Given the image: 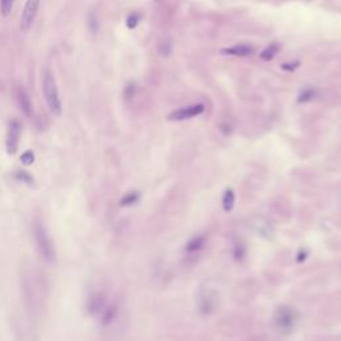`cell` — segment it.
Masks as SVG:
<instances>
[{"instance_id": "obj_1", "label": "cell", "mask_w": 341, "mask_h": 341, "mask_svg": "<svg viewBox=\"0 0 341 341\" xmlns=\"http://www.w3.org/2000/svg\"><path fill=\"white\" fill-rule=\"evenodd\" d=\"M32 236H34L35 247L40 257L45 263H52L55 260V247L51 236L47 232V229L40 221H35L32 227Z\"/></svg>"}, {"instance_id": "obj_2", "label": "cell", "mask_w": 341, "mask_h": 341, "mask_svg": "<svg viewBox=\"0 0 341 341\" xmlns=\"http://www.w3.org/2000/svg\"><path fill=\"white\" fill-rule=\"evenodd\" d=\"M42 89H43L44 100L48 106V109L54 115L59 116L62 113V102H60L58 84L55 80L54 73L48 68L44 69L43 76H42Z\"/></svg>"}, {"instance_id": "obj_3", "label": "cell", "mask_w": 341, "mask_h": 341, "mask_svg": "<svg viewBox=\"0 0 341 341\" xmlns=\"http://www.w3.org/2000/svg\"><path fill=\"white\" fill-rule=\"evenodd\" d=\"M20 136H21V123L18 119H12L8 123L7 135H5V151L10 156H14L18 152Z\"/></svg>"}, {"instance_id": "obj_4", "label": "cell", "mask_w": 341, "mask_h": 341, "mask_svg": "<svg viewBox=\"0 0 341 341\" xmlns=\"http://www.w3.org/2000/svg\"><path fill=\"white\" fill-rule=\"evenodd\" d=\"M40 1H42V0H27V1H25L23 11H21V15H20V31L27 32V31L31 29L32 24H34L35 18H36V15H38V11H39Z\"/></svg>"}, {"instance_id": "obj_5", "label": "cell", "mask_w": 341, "mask_h": 341, "mask_svg": "<svg viewBox=\"0 0 341 341\" xmlns=\"http://www.w3.org/2000/svg\"><path fill=\"white\" fill-rule=\"evenodd\" d=\"M204 112V106L203 104H195V106H190V107L180 108L177 111H173L170 113L168 119L173 120V122H180V120H187L191 117H195L200 113Z\"/></svg>"}, {"instance_id": "obj_6", "label": "cell", "mask_w": 341, "mask_h": 341, "mask_svg": "<svg viewBox=\"0 0 341 341\" xmlns=\"http://www.w3.org/2000/svg\"><path fill=\"white\" fill-rule=\"evenodd\" d=\"M295 321H296V317H295V313L291 309L281 308L277 312L276 322L278 324L280 329H289V328H292Z\"/></svg>"}, {"instance_id": "obj_7", "label": "cell", "mask_w": 341, "mask_h": 341, "mask_svg": "<svg viewBox=\"0 0 341 341\" xmlns=\"http://www.w3.org/2000/svg\"><path fill=\"white\" fill-rule=\"evenodd\" d=\"M18 106H19L21 112L24 113L25 116H32V113H34L32 102H31V98L28 96V93L25 92L23 88H20L19 91H18Z\"/></svg>"}, {"instance_id": "obj_8", "label": "cell", "mask_w": 341, "mask_h": 341, "mask_svg": "<svg viewBox=\"0 0 341 341\" xmlns=\"http://www.w3.org/2000/svg\"><path fill=\"white\" fill-rule=\"evenodd\" d=\"M221 52L227 55H234V56H248L254 52V47L248 45V44H237L234 47L223 49Z\"/></svg>"}, {"instance_id": "obj_9", "label": "cell", "mask_w": 341, "mask_h": 341, "mask_svg": "<svg viewBox=\"0 0 341 341\" xmlns=\"http://www.w3.org/2000/svg\"><path fill=\"white\" fill-rule=\"evenodd\" d=\"M234 193L232 190H227L224 193V197H223V207L224 210L228 212L234 208Z\"/></svg>"}, {"instance_id": "obj_10", "label": "cell", "mask_w": 341, "mask_h": 341, "mask_svg": "<svg viewBox=\"0 0 341 341\" xmlns=\"http://www.w3.org/2000/svg\"><path fill=\"white\" fill-rule=\"evenodd\" d=\"M203 245H204V239L199 236V237H193V239L191 240L190 243L187 244L185 249L188 252H196V251H200V249L203 248Z\"/></svg>"}, {"instance_id": "obj_11", "label": "cell", "mask_w": 341, "mask_h": 341, "mask_svg": "<svg viewBox=\"0 0 341 341\" xmlns=\"http://www.w3.org/2000/svg\"><path fill=\"white\" fill-rule=\"evenodd\" d=\"M15 0H0V14L3 18H8V15L12 11Z\"/></svg>"}, {"instance_id": "obj_12", "label": "cell", "mask_w": 341, "mask_h": 341, "mask_svg": "<svg viewBox=\"0 0 341 341\" xmlns=\"http://www.w3.org/2000/svg\"><path fill=\"white\" fill-rule=\"evenodd\" d=\"M277 51V45H276V44H272V45H269V47H267V48L264 49L263 52L260 54V58L263 59V60H271V59L276 55Z\"/></svg>"}, {"instance_id": "obj_13", "label": "cell", "mask_w": 341, "mask_h": 341, "mask_svg": "<svg viewBox=\"0 0 341 341\" xmlns=\"http://www.w3.org/2000/svg\"><path fill=\"white\" fill-rule=\"evenodd\" d=\"M20 161L24 164V166H31L35 161V155L32 151H25L21 156H20Z\"/></svg>"}, {"instance_id": "obj_14", "label": "cell", "mask_w": 341, "mask_h": 341, "mask_svg": "<svg viewBox=\"0 0 341 341\" xmlns=\"http://www.w3.org/2000/svg\"><path fill=\"white\" fill-rule=\"evenodd\" d=\"M139 20H140V16L137 14H131L127 18V27L128 28H136V25L139 24Z\"/></svg>"}, {"instance_id": "obj_15", "label": "cell", "mask_w": 341, "mask_h": 341, "mask_svg": "<svg viewBox=\"0 0 341 341\" xmlns=\"http://www.w3.org/2000/svg\"><path fill=\"white\" fill-rule=\"evenodd\" d=\"M88 27H89V29L92 31V32H96L99 29V21H98V18L95 16V15H89L88 16Z\"/></svg>"}, {"instance_id": "obj_16", "label": "cell", "mask_w": 341, "mask_h": 341, "mask_svg": "<svg viewBox=\"0 0 341 341\" xmlns=\"http://www.w3.org/2000/svg\"><path fill=\"white\" fill-rule=\"evenodd\" d=\"M18 180L20 181H25V183H28V184H31L32 183V176L29 175V173H27V172H23V170H19V172H16V176H15Z\"/></svg>"}, {"instance_id": "obj_17", "label": "cell", "mask_w": 341, "mask_h": 341, "mask_svg": "<svg viewBox=\"0 0 341 341\" xmlns=\"http://www.w3.org/2000/svg\"><path fill=\"white\" fill-rule=\"evenodd\" d=\"M315 96V92H313V89H305L304 92H301V95H300V98H298V102L300 103H304V102H309L311 99Z\"/></svg>"}, {"instance_id": "obj_18", "label": "cell", "mask_w": 341, "mask_h": 341, "mask_svg": "<svg viewBox=\"0 0 341 341\" xmlns=\"http://www.w3.org/2000/svg\"><path fill=\"white\" fill-rule=\"evenodd\" d=\"M136 200H137V193H128V195H126L124 197H123L122 201H120V204L129 205L132 204V203H135Z\"/></svg>"}, {"instance_id": "obj_19", "label": "cell", "mask_w": 341, "mask_h": 341, "mask_svg": "<svg viewBox=\"0 0 341 341\" xmlns=\"http://www.w3.org/2000/svg\"><path fill=\"white\" fill-rule=\"evenodd\" d=\"M160 52L163 56H168L170 52V43L163 44V45H161V48H160Z\"/></svg>"}, {"instance_id": "obj_20", "label": "cell", "mask_w": 341, "mask_h": 341, "mask_svg": "<svg viewBox=\"0 0 341 341\" xmlns=\"http://www.w3.org/2000/svg\"><path fill=\"white\" fill-rule=\"evenodd\" d=\"M298 67V63L296 64H284L283 68L284 69H288V71H293V69Z\"/></svg>"}]
</instances>
